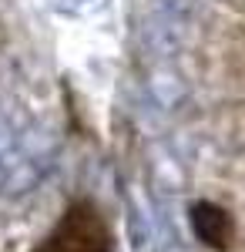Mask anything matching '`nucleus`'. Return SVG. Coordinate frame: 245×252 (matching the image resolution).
I'll return each instance as SVG.
<instances>
[{
    "instance_id": "2",
    "label": "nucleus",
    "mask_w": 245,
    "mask_h": 252,
    "mask_svg": "<svg viewBox=\"0 0 245 252\" xmlns=\"http://www.w3.org/2000/svg\"><path fill=\"white\" fill-rule=\"evenodd\" d=\"M37 252H111L108 225L91 202H77Z\"/></svg>"
},
{
    "instance_id": "1",
    "label": "nucleus",
    "mask_w": 245,
    "mask_h": 252,
    "mask_svg": "<svg viewBox=\"0 0 245 252\" xmlns=\"http://www.w3.org/2000/svg\"><path fill=\"white\" fill-rule=\"evenodd\" d=\"M195 27V0H151L145 14V44L158 61L182 54Z\"/></svg>"
},
{
    "instance_id": "3",
    "label": "nucleus",
    "mask_w": 245,
    "mask_h": 252,
    "mask_svg": "<svg viewBox=\"0 0 245 252\" xmlns=\"http://www.w3.org/2000/svg\"><path fill=\"white\" fill-rule=\"evenodd\" d=\"M148 94L151 101L161 108V111H182L185 101H188V84L185 78L171 67V61H158L148 74Z\"/></svg>"
},
{
    "instance_id": "5",
    "label": "nucleus",
    "mask_w": 245,
    "mask_h": 252,
    "mask_svg": "<svg viewBox=\"0 0 245 252\" xmlns=\"http://www.w3.org/2000/svg\"><path fill=\"white\" fill-rule=\"evenodd\" d=\"M24 125H27V121H17L14 115L0 111V192H3V185H7L10 172L17 168V161H20Z\"/></svg>"
},
{
    "instance_id": "4",
    "label": "nucleus",
    "mask_w": 245,
    "mask_h": 252,
    "mask_svg": "<svg viewBox=\"0 0 245 252\" xmlns=\"http://www.w3.org/2000/svg\"><path fill=\"white\" fill-rule=\"evenodd\" d=\"M191 229L205 242L208 249H228L232 242V219L225 209H218L215 202H195L191 205Z\"/></svg>"
}]
</instances>
